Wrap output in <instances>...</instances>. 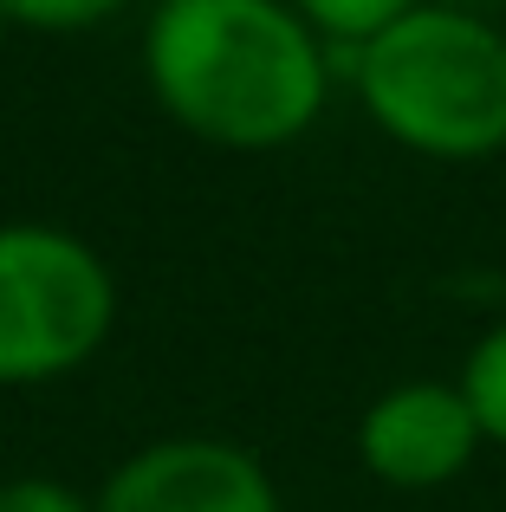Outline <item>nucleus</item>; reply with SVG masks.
I'll return each mask as SVG.
<instances>
[{"instance_id": "9d476101", "label": "nucleus", "mask_w": 506, "mask_h": 512, "mask_svg": "<svg viewBox=\"0 0 506 512\" xmlns=\"http://www.w3.org/2000/svg\"><path fill=\"white\" fill-rule=\"evenodd\" d=\"M0 46H7V13H0Z\"/></svg>"}, {"instance_id": "423d86ee", "label": "nucleus", "mask_w": 506, "mask_h": 512, "mask_svg": "<svg viewBox=\"0 0 506 512\" xmlns=\"http://www.w3.org/2000/svg\"><path fill=\"white\" fill-rule=\"evenodd\" d=\"M461 402H468L474 428H481L487 448H506V318L474 338V350L461 357V376H455Z\"/></svg>"}, {"instance_id": "20e7f679", "label": "nucleus", "mask_w": 506, "mask_h": 512, "mask_svg": "<svg viewBox=\"0 0 506 512\" xmlns=\"http://www.w3.org/2000/svg\"><path fill=\"white\" fill-rule=\"evenodd\" d=\"M91 512H279V487L241 441L163 435L104 474Z\"/></svg>"}, {"instance_id": "f257e3e1", "label": "nucleus", "mask_w": 506, "mask_h": 512, "mask_svg": "<svg viewBox=\"0 0 506 512\" xmlns=\"http://www.w3.org/2000/svg\"><path fill=\"white\" fill-rule=\"evenodd\" d=\"M150 98L215 150H286L325 117L331 46L286 0H156Z\"/></svg>"}, {"instance_id": "1a4fd4ad", "label": "nucleus", "mask_w": 506, "mask_h": 512, "mask_svg": "<svg viewBox=\"0 0 506 512\" xmlns=\"http://www.w3.org/2000/svg\"><path fill=\"white\" fill-rule=\"evenodd\" d=\"M0 512H91V500L52 474H13L0 480Z\"/></svg>"}, {"instance_id": "0eeeda50", "label": "nucleus", "mask_w": 506, "mask_h": 512, "mask_svg": "<svg viewBox=\"0 0 506 512\" xmlns=\"http://www.w3.org/2000/svg\"><path fill=\"white\" fill-rule=\"evenodd\" d=\"M292 13H299L305 26H312L325 46H344V52H357V46H370V39L383 33V26H396L409 7H422V0H286Z\"/></svg>"}, {"instance_id": "6e6552de", "label": "nucleus", "mask_w": 506, "mask_h": 512, "mask_svg": "<svg viewBox=\"0 0 506 512\" xmlns=\"http://www.w3.org/2000/svg\"><path fill=\"white\" fill-rule=\"evenodd\" d=\"M124 7L130 0H0L7 26H26V33H91Z\"/></svg>"}, {"instance_id": "39448f33", "label": "nucleus", "mask_w": 506, "mask_h": 512, "mask_svg": "<svg viewBox=\"0 0 506 512\" xmlns=\"http://www.w3.org/2000/svg\"><path fill=\"white\" fill-rule=\"evenodd\" d=\"M481 428H474L468 402L442 376H409L390 383L357 422V461L370 467V480L396 493H435L448 480H461L481 454Z\"/></svg>"}, {"instance_id": "7ed1b4c3", "label": "nucleus", "mask_w": 506, "mask_h": 512, "mask_svg": "<svg viewBox=\"0 0 506 512\" xmlns=\"http://www.w3.org/2000/svg\"><path fill=\"white\" fill-rule=\"evenodd\" d=\"M117 325V279L91 240L46 221H0V389L85 370Z\"/></svg>"}, {"instance_id": "f03ea898", "label": "nucleus", "mask_w": 506, "mask_h": 512, "mask_svg": "<svg viewBox=\"0 0 506 512\" xmlns=\"http://www.w3.org/2000/svg\"><path fill=\"white\" fill-rule=\"evenodd\" d=\"M351 59L357 104L409 156L487 163L506 150V26L461 0H422Z\"/></svg>"}]
</instances>
